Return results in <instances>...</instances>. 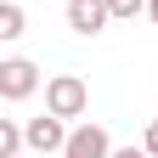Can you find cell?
Here are the masks:
<instances>
[{
	"instance_id": "obj_1",
	"label": "cell",
	"mask_w": 158,
	"mask_h": 158,
	"mask_svg": "<svg viewBox=\"0 0 158 158\" xmlns=\"http://www.w3.org/2000/svg\"><path fill=\"white\" fill-rule=\"evenodd\" d=\"M45 107H51L56 118H79V113L90 107L85 79H79V73H51V79H45Z\"/></svg>"
},
{
	"instance_id": "obj_2",
	"label": "cell",
	"mask_w": 158,
	"mask_h": 158,
	"mask_svg": "<svg viewBox=\"0 0 158 158\" xmlns=\"http://www.w3.org/2000/svg\"><path fill=\"white\" fill-rule=\"evenodd\" d=\"M34 90H40V68L28 56H6V62H0V96H6V102H23Z\"/></svg>"
},
{
	"instance_id": "obj_3",
	"label": "cell",
	"mask_w": 158,
	"mask_h": 158,
	"mask_svg": "<svg viewBox=\"0 0 158 158\" xmlns=\"http://www.w3.org/2000/svg\"><path fill=\"white\" fill-rule=\"evenodd\" d=\"M23 130H28V152H62V147H68V124H62L51 107L40 113V118H28Z\"/></svg>"
},
{
	"instance_id": "obj_4",
	"label": "cell",
	"mask_w": 158,
	"mask_h": 158,
	"mask_svg": "<svg viewBox=\"0 0 158 158\" xmlns=\"http://www.w3.org/2000/svg\"><path fill=\"white\" fill-rule=\"evenodd\" d=\"M62 158H113V141H107V130L102 124H79V130H68V147H62Z\"/></svg>"
},
{
	"instance_id": "obj_5",
	"label": "cell",
	"mask_w": 158,
	"mask_h": 158,
	"mask_svg": "<svg viewBox=\"0 0 158 158\" xmlns=\"http://www.w3.org/2000/svg\"><path fill=\"white\" fill-rule=\"evenodd\" d=\"M107 17H113V11H107V0H68V28H73V34H85V40H90V34H102V28H107Z\"/></svg>"
},
{
	"instance_id": "obj_6",
	"label": "cell",
	"mask_w": 158,
	"mask_h": 158,
	"mask_svg": "<svg viewBox=\"0 0 158 158\" xmlns=\"http://www.w3.org/2000/svg\"><path fill=\"white\" fill-rule=\"evenodd\" d=\"M23 147H28V130L17 118H0V158H17Z\"/></svg>"
},
{
	"instance_id": "obj_7",
	"label": "cell",
	"mask_w": 158,
	"mask_h": 158,
	"mask_svg": "<svg viewBox=\"0 0 158 158\" xmlns=\"http://www.w3.org/2000/svg\"><path fill=\"white\" fill-rule=\"evenodd\" d=\"M23 6H17V0H6V6H0V40H23Z\"/></svg>"
},
{
	"instance_id": "obj_8",
	"label": "cell",
	"mask_w": 158,
	"mask_h": 158,
	"mask_svg": "<svg viewBox=\"0 0 158 158\" xmlns=\"http://www.w3.org/2000/svg\"><path fill=\"white\" fill-rule=\"evenodd\" d=\"M107 11L113 17H135V11H147V0H107Z\"/></svg>"
},
{
	"instance_id": "obj_9",
	"label": "cell",
	"mask_w": 158,
	"mask_h": 158,
	"mask_svg": "<svg viewBox=\"0 0 158 158\" xmlns=\"http://www.w3.org/2000/svg\"><path fill=\"white\" fill-rule=\"evenodd\" d=\"M141 147H147V152L158 158V118H152V124H147V135H141Z\"/></svg>"
},
{
	"instance_id": "obj_10",
	"label": "cell",
	"mask_w": 158,
	"mask_h": 158,
	"mask_svg": "<svg viewBox=\"0 0 158 158\" xmlns=\"http://www.w3.org/2000/svg\"><path fill=\"white\" fill-rule=\"evenodd\" d=\"M113 158H152L147 147H113Z\"/></svg>"
},
{
	"instance_id": "obj_11",
	"label": "cell",
	"mask_w": 158,
	"mask_h": 158,
	"mask_svg": "<svg viewBox=\"0 0 158 158\" xmlns=\"http://www.w3.org/2000/svg\"><path fill=\"white\" fill-rule=\"evenodd\" d=\"M147 17H152V23H158V0H147Z\"/></svg>"
},
{
	"instance_id": "obj_12",
	"label": "cell",
	"mask_w": 158,
	"mask_h": 158,
	"mask_svg": "<svg viewBox=\"0 0 158 158\" xmlns=\"http://www.w3.org/2000/svg\"><path fill=\"white\" fill-rule=\"evenodd\" d=\"M17 158H40V152H17Z\"/></svg>"
}]
</instances>
